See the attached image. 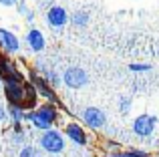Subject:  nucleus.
I'll use <instances>...</instances> for the list:
<instances>
[{"mask_svg":"<svg viewBox=\"0 0 159 157\" xmlns=\"http://www.w3.org/2000/svg\"><path fill=\"white\" fill-rule=\"evenodd\" d=\"M159 119L155 115H139V117L133 121V133L137 137H151L153 131H155V125H157Z\"/></svg>","mask_w":159,"mask_h":157,"instance_id":"39448f33","label":"nucleus"},{"mask_svg":"<svg viewBox=\"0 0 159 157\" xmlns=\"http://www.w3.org/2000/svg\"><path fill=\"white\" fill-rule=\"evenodd\" d=\"M58 119V109L52 105V103H44V105H40L39 109L32 113V127H36V129L40 131H51L54 121Z\"/></svg>","mask_w":159,"mask_h":157,"instance_id":"f257e3e1","label":"nucleus"},{"mask_svg":"<svg viewBox=\"0 0 159 157\" xmlns=\"http://www.w3.org/2000/svg\"><path fill=\"white\" fill-rule=\"evenodd\" d=\"M26 44H28V48H30L32 52H40V51H44V47H47V40H44V34L40 30L32 28V30L26 32Z\"/></svg>","mask_w":159,"mask_h":157,"instance_id":"9b49d317","label":"nucleus"},{"mask_svg":"<svg viewBox=\"0 0 159 157\" xmlns=\"http://www.w3.org/2000/svg\"><path fill=\"white\" fill-rule=\"evenodd\" d=\"M119 111L123 115H127L129 111H131V99H129V97H121L119 99Z\"/></svg>","mask_w":159,"mask_h":157,"instance_id":"6ab92c4d","label":"nucleus"},{"mask_svg":"<svg viewBox=\"0 0 159 157\" xmlns=\"http://www.w3.org/2000/svg\"><path fill=\"white\" fill-rule=\"evenodd\" d=\"M18 157H44L43 149L40 147H34V145H22Z\"/></svg>","mask_w":159,"mask_h":157,"instance_id":"4468645a","label":"nucleus"},{"mask_svg":"<svg viewBox=\"0 0 159 157\" xmlns=\"http://www.w3.org/2000/svg\"><path fill=\"white\" fill-rule=\"evenodd\" d=\"M62 83H65L69 89H81L89 83V77H87V71L81 67H69L65 73H62Z\"/></svg>","mask_w":159,"mask_h":157,"instance_id":"20e7f679","label":"nucleus"},{"mask_svg":"<svg viewBox=\"0 0 159 157\" xmlns=\"http://www.w3.org/2000/svg\"><path fill=\"white\" fill-rule=\"evenodd\" d=\"M2 56H4V55H0V61H2Z\"/></svg>","mask_w":159,"mask_h":157,"instance_id":"a878e982","label":"nucleus"},{"mask_svg":"<svg viewBox=\"0 0 159 157\" xmlns=\"http://www.w3.org/2000/svg\"><path fill=\"white\" fill-rule=\"evenodd\" d=\"M125 155H127V157H149V153L139 151V149H129V151H125Z\"/></svg>","mask_w":159,"mask_h":157,"instance_id":"412c9836","label":"nucleus"},{"mask_svg":"<svg viewBox=\"0 0 159 157\" xmlns=\"http://www.w3.org/2000/svg\"><path fill=\"white\" fill-rule=\"evenodd\" d=\"M69 14H66V10L62 6H52L47 10V24L52 28H62L66 22H69Z\"/></svg>","mask_w":159,"mask_h":157,"instance_id":"6e6552de","label":"nucleus"},{"mask_svg":"<svg viewBox=\"0 0 159 157\" xmlns=\"http://www.w3.org/2000/svg\"><path fill=\"white\" fill-rule=\"evenodd\" d=\"M26 83H24V85H26ZM24 85H4V97H6L8 105H20V103L24 101V97H26Z\"/></svg>","mask_w":159,"mask_h":157,"instance_id":"9d476101","label":"nucleus"},{"mask_svg":"<svg viewBox=\"0 0 159 157\" xmlns=\"http://www.w3.org/2000/svg\"><path fill=\"white\" fill-rule=\"evenodd\" d=\"M65 135L75 143V145H81V147H85L87 141H89L87 131L83 129L79 123H69V125H65Z\"/></svg>","mask_w":159,"mask_h":157,"instance_id":"1a4fd4ad","label":"nucleus"},{"mask_svg":"<svg viewBox=\"0 0 159 157\" xmlns=\"http://www.w3.org/2000/svg\"><path fill=\"white\" fill-rule=\"evenodd\" d=\"M40 2H43V6H51L52 8V2H54V0H40Z\"/></svg>","mask_w":159,"mask_h":157,"instance_id":"393cba45","label":"nucleus"},{"mask_svg":"<svg viewBox=\"0 0 159 157\" xmlns=\"http://www.w3.org/2000/svg\"><path fill=\"white\" fill-rule=\"evenodd\" d=\"M81 117H83V123H85L89 129H93V131L105 127V121H107L105 113H103L101 109H97V107H87V109H83Z\"/></svg>","mask_w":159,"mask_h":157,"instance_id":"423d86ee","label":"nucleus"},{"mask_svg":"<svg viewBox=\"0 0 159 157\" xmlns=\"http://www.w3.org/2000/svg\"><path fill=\"white\" fill-rule=\"evenodd\" d=\"M43 77L47 78V83L52 87V89H54V87H58V85L62 83V77H58L54 71H44V75H43Z\"/></svg>","mask_w":159,"mask_h":157,"instance_id":"dca6fc26","label":"nucleus"},{"mask_svg":"<svg viewBox=\"0 0 159 157\" xmlns=\"http://www.w3.org/2000/svg\"><path fill=\"white\" fill-rule=\"evenodd\" d=\"M70 22L75 24V26H87V22H89V14L87 12H75L73 16H70Z\"/></svg>","mask_w":159,"mask_h":157,"instance_id":"2eb2a0df","label":"nucleus"},{"mask_svg":"<svg viewBox=\"0 0 159 157\" xmlns=\"http://www.w3.org/2000/svg\"><path fill=\"white\" fill-rule=\"evenodd\" d=\"M6 117H8V111L4 109L2 105H0V121H4V119H6Z\"/></svg>","mask_w":159,"mask_h":157,"instance_id":"5701e85b","label":"nucleus"},{"mask_svg":"<svg viewBox=\"0 0 159 157\" xmlns=\"http://www.w3.org/2000/svg\"><path fill=\"white\" fill-rule=\"evenodd\" d=\"M39 145L43 151H47V153L51 155H57V153H62L65 151V137H62L61 131H44L43 135H40L39 139Z\"/></svg>","mask_w":159,"mask_h":157,"instance_id":"f03ea898","label":"nucleus"},{"mask_svg":"<svg viewBox=\"0 0 159 157\" xmlns=\"http://www.w3.org/2000/svg\"><path fill=\"white\" fill-rule=\"evenodd\" d=\"M18 12L26 16V20H28V22H32V20H34V12H32L30 8H28L26 4H24V2H18Z\"/></svg>","mask_w":159,"mask_h":157,"instance_id":"a211bd4d","label":"nucleus"},{"mask_svg":"<svg viewBox=\"0 0 159 157\" xmlns=\"http://www.w3.org/2000/svg\"><path fill=\"white\" fill-rule=\"evenodd\" d=\"M24 137H26V133H24V131H14V133H12V143L22 145V143H24Z\"/></svg>","mask_w":159,"mask_h":157,"instance_id":"aec40b11","label":"nucleus"},{"mask_svg":"<svg viewBox=\"0 0 159 157\" xmlns=\"http://www.w3.org/2000/svg\"><path fill=\"white\" fill-rule=\"evenodd\" d=\"M28 78H30L32 87L36 89L39 97H44V99H48V103L57 105V103H58V97H57V93H54V89L47 83V78H44L43 75H39L36 71H30V73H28Z\"/></svg>","mask_w":159,"mask_h":157,"instance_id":"7ed1b4c3","label":"nucleus"},{"mask_svg":"<svg viewBox=\"0 0 159 157\" xmlns=\"http://www.w3.org/2000/svg\"><path fill=\"white\" fill-rule=\"evenodd\" d=\"M0 48H2L6 55H14L20 51V40L14 32L6 30V28H0Z\"/></svg>","mask_w":159,"mask_h":157,"instance_id":"0eeeda50","label":"nucleus"},{"mask_svg":"<svg viewBox=\"0 0 159 157\" xmlns=\"http://www.w3.org/2000/svg\"><path fill=\"white\" fill-rule=\"evenodd\" d=\"M14 73H18L16 65L12 63V61H8L6 56H2V61H0V81H4L6 77L14 75Z\"/></svg>","mask_w":159,"mask_h":157,"instance_id":"f8f14e48","label":"nucleus"},{"mask_svg":"<svg viewBox=\"0 0 159 157\" xmlns=\"http://www.w3.org/2000/svg\"><path fill=\"white\" fill-rule=\"evenodd\" d=\"M8 117L12 119V125L14 123H22L24 121V115H26V111L22 109V107H18V105H8Z\"/></svg>","mask_w":159,"mask_h":157,"instance_id":"ddd939ff","label":"nucleus"},{"mask_svg":"<svg viewBox=\"0 0 159 157\" xmlns=\"http://www.w3.org/2000/svg\"><path fill=\"white\" fill-rule=\"evenodd\" d=\"M0 4L2 6H14V4H18V0H0Z\"/></svg>","mask_w":159,"mask_h":157,"instance_id":"4be33fe9","label":"nucleus"},{"mask_svg":"<svg viewBox=\"0 0 159 157\" xmlns=\"http://www.w3.org/2000/svg\"><path fill=\"white\" fill-rule=\"evenodd\" d=\"M129 71L131 73H147V71H151V65H147V63H131L129 65Z\"/></svg>","mask_w":159,"mask_h":157,"instance_id":"f3484780","label":"nucleus"},{"mask_svg":"<svg viewBox=\"0 0 159 157\" xmlns=\"http://www.w3.org/2000/svg\"><path fill=\"white\" fill-rule=\"evenodd\" d=\"M109 157H127V155H125V151H113Z\"/></svg>","mask_w":159,"mask_h":157,"instance_id":"b1692460","label":"nucleus"}]
</instances>
